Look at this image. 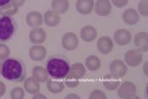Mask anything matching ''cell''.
<instances>
[{
	"instance_id": "8",
	"label": "cell",
	"mask_w": 148,
	"mask_h": 99,
	"mask_svg": "<svg viewBox=\"0 0 148 99\" xmlns=\"http://www.w3.org/2000/svg\"><path fill=\"white\" fill-rule=\"evenodd\" d=\"M12 98H24V92L21 87H16L11 91Z\"/></svg>"
},
{
	"instance_id": "7",
	"label": "cell",
	"mask_w": 148,
	"mask_h": 99,
	"mask_svg": "<svg viewBox=\"0 0 148 99\" xmlns=\"http://www.w3.org/2000/svg\"><path fill=\"white\" fill-rule=\"evenodd\" d=\"M25 90L30 93H34V92H36L39 90L38 84L32 77L28 78V80L25 82Z\"/></svg>"
},
{
	"instance_id": "3",
	"label": "cell",
	"mask_w": 148,
	"mask_h": 99,
	"mask_svg": "<svg viewBox=\"0 0 148 99\" xmlns=\"http://www.w3.org/2000/svg\"><path fill=\"white\" fill-rule=\"evenodd\" d=\"M18 25L10 15H3L0 18V41L4 43L12 39L17 32Z\"/></svg>"
},
{
	"instance_id": "9",
	"label": "cell",
	"mask_w": 148,
	"mask_h": 99,
	"mask_svg": "<svg viewBox=\"0 0 148 99\" xmlns=\"http://www.w3.org/2000/svg\"><path fill=\"white\" fill-rule=\"evenodd\" d=\"M10 54V50L7 46L0 44V59H3Z\"/></svg>"
},
{
	"instance_id": "5",
	"label": "cell",
	"mask_w": 148,
	"mask_h": 99,
	"mask_svg": "<svg viewBox=\"0 0 148 99\" xmlns=\"http://www.w3.org/2000/svg\"><path fill=\"white\" fill-rule=\"evenodd\" d=\"M45 53L46 51L45 49L43 48V47L36 46V47H32L31 48L30 55H31V58L32 59L39 61V60L42 59L45 57Z\"/></svg>"
},
{
	"instance_id": "11",
	"label": "cell",
	"mask_w": 148,
	"mask_h": 99,
	"mask_svg": "<svg viewBox=\"0 0 148 99\" xmlns=\"http://www.w3.org/2000/svg\"><path fill=\"white\" fill-rule=\"evenodd\" d=\"M13 3H14L16 6H19V5H21L23 3H24V0H14Z\"/></svg>"
},
{
	"instance_id": "4",
	"label": "cell",
	"mask_w": 148,
	"mask_h": 99,
	"mask_svg": "<svg viewBox=\"0 0 148 99\" xmlns=\"http://www.w3.org/2000/svg\"><path fill=\"white\" fill-rule=\"evenodd\" d=\"M31 42L33 43H41L45 40V32L42 29L36 28L31 32L30 34Z\"/></svg>"
},
{
	"instance_id": "10",
	"label": "cell",
	"mask_w": 148,
	"mask_h": 99,
	"mask_svg": "<svg viewBox=\"0 0 148 99\" xmlns=\"http://www.w3.org/2000/svg\"><path fill=\"white\" fill-rule=\"evenodd\" d=\"M12 0H0V8L3 9L4 7L10 6Z\"/></svg>"
},
{
	"instance_id": "6",
	"label": "cell",
	"mask_w": 148,
	"mask_h": 99,
	"mask_svg": "<svg viewBox=\"0 0 148 99\" xmlns=\"http://www.w3.org/2000/svg\"><path fill=\"white\" fill-rule=\"evenodd\" d=\"M26 22L29 25H38L42 24V16L37 12H32L26 16Z\"/></svg>"
},
{
	"instance_id": "1",
	"label": "cell",
	"mask_w": 148,
	"mask_h": 99,
	"mask_svg": "<svg viewBox=\"0 0 148 99\" xmlns=\"http://www.w3.org/2000/svg\"><path fill=\"white\" fill-rule=\"evenodd\" d=\"M1 74L9 81L21 82L26 76V67L20 58H6L1 67Z\"/></svg>"
},
{
	"instance_id": "2",
	"label": "cell",
	"mask_w": 148,
	"mask_h": 99,
	"mask_svg": "<svg viewBox=\"0 0 148 99\" xmlns=\"http://www.w3.org/2000/svg\"><path fill=\"white\" fill-rule=\"evenodd\" d=\"M47 75L53 79H64L70 71V63L68 58L62 54L50 56L45 63Z\"/></svg>"
}]
</instances>
